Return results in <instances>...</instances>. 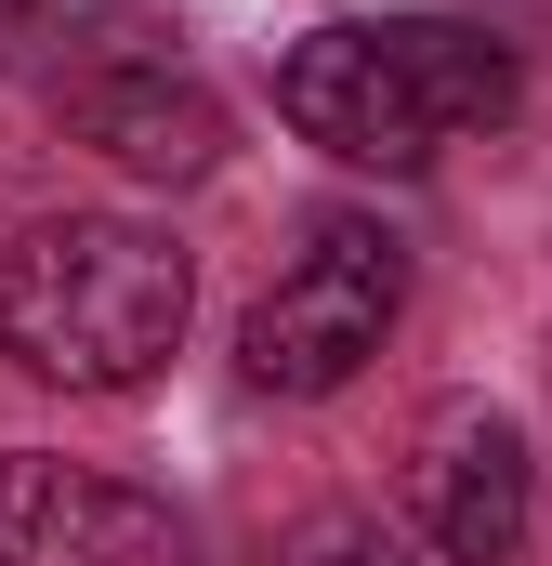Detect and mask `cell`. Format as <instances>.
Listing matches in <instances>:
<instances>
[{"label":"cell","mask_w":552,"mask_h":566,"mask_svg":"<svg viewBox=\"0 0 552 566\" xmlns=\"http://www.w3.org/2000/svg\"><path fill=\"white\" fill-rule=\"evenodd\" d=\"M513 53L460 13H382V27H316L276 66V119L355 171H421L434 145L513 119Z\"/></svg>","instance_id":"cell-2"},{"label":"cell","mask_w":552,"mask_h":566,"mask_svg":"<svg viewBox=\"0 0 552 566\" xmlns=\"http://www.w3.org/2000/svg\"><path fill=\"white\" fill-rule=\"evenodd\" d=\"M289 566H421V554H408V527H382V514H316L289 541Z\"/></svg>","instance_id":"cell-8"},{"label":"cell","mask_w":552,"mask_h":566,"mask_svg":"<svg viewBox=\"0 0 552 566\" xmlns=\"http://www.w3.org/2000/svg\"><path fill=\"white\" fill-rule=\"evenodd\" d=\"M184 554L198 541L158 488L53 461V448H0V566H184Z\"/></svg>","instance_id":"cell-4"},{"label":"cell","mask_w":552,"mask_h":566,"mask_svg":"<svg viewBox=\"0 0 552 566\" xmlns=\"http://www.w3.org/2000/svg\"><path fill=\"white\" fill-rule=\"evenodd\" d=\"M395 303H408V251H395L382 224L329 211V224L302 238V264L251 303L237 369H251L264 396H342V382L395 343Z\"/></svg>","instance_id":"cell-3"},{"label":"cell","mask_w":552,"mask_h":566,"mask_svg":"<svg viewBox=\"0 0 552 566\" xmlns=\"http://www.w3.org/2000/svg\"><path fill=\"white\" fill-rule=\"evenodd\" d=\"M408 514L421 541L447 566H500L527 541V514H540V461H527V434L500 422L487 396H447L408 448Z\"/></svg>","instance_id":"cell-5"},{"label":"cell","mask_w":552,"mask_h":566,"mask_svg":"<svg viewBox=\"0 0 552 566\" xmlns=\"http://www.w3.org/2000/svg\"><path fill=\"white\" fill-rule=\"evenodd\" d=\"M184 251L132 211H53L0 251V356L66 396H132L184 356Z\"/></svg>","instance_id":"cell-1"},{"label":"cell","mask_w":552,"mask_h":566,"mask_svg":"<svg viewBox=\"0 0 552 566\" xmlns=\"http://www.w3.org/2000/svg\"><path fill=\"white\" fill-rule=\"evenodd\" d=\"M132 53H158L145 0H0V80L79 93L93 66H132Z\"/></svg>","instance_id":"cell-7"},{"label":"cell","mask_w":552,"mask_h":566,"mask_svg":"<svg viewBox=\"0 0 552 566\" xmlns=\"http://www.w3.org/2000/svg\"><path fill=\"white\" fill-rule=\"evenodd\" d=\"M53 106H66V133L93 145V158H119L132 185H211V171H224V145H237L224 93H211L198 66H171V53L93 66V80H79V93H53Z\"/></svg>","instance_id":"cell-6"}]
</instances>
